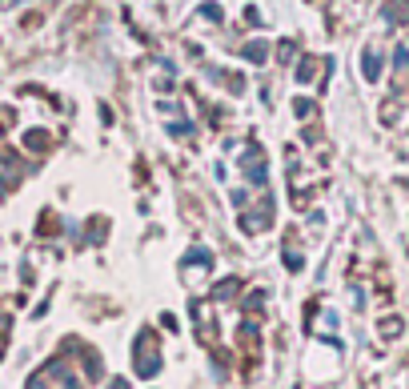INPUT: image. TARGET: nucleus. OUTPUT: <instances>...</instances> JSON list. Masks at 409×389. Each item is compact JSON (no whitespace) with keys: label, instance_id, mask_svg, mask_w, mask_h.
Instances as JSON below:
<instances>
[{"label":"nucleus","instance_id":"obj_1","mask_svg":"<svg viewBox=\"0 0 409 389\" xmlns=\"http://www.w3.org/2000/svg\"><path fill=\"white\" fill-rule=\"evenodd\" d=\"M136 373L141 377H153L157 373V333H153V329H145V333H141V337H136Z\"/></svg>","mask_w":409,"mask_h":389},{"label":"nucleus","instance_id":"obj_2","mask_svg":"<svg viewBox=\"0 0 409 389\" xmlns=\"http://www.w3.org/2000/svg\"><path fill=\"white\" fill-rule=\"evenodd\" d=\"M25 169L28 164L16 157V152H0V185L4 188H16V181L25 176Z\"/></svg>","mask_w":409,"mask_h":389},{"label":"nucleus","instance_id":"obj_3","mask_svg":"<svg viewBox=\"0 0 409 389\" xmlns=\"http://www.w3.org/2000/svg\"><path fill=\"white\" fill-rule=\"evenodd\" d=\"M25 145H28V149H37V152H45L52 145V137H49V133H40V128H32V133L25 137Z\"/></svg>","mask_w":409,"mask_h":389},{"label":"nucleus","instance_id":"obj_4","mask_svg":"<svg viewBox=\"0 0 409 389\" xmlns=\"http://www.w3.org/2000/svg\"><path fill=\"white\" fill-rule=\"evenodd\" d=\"M265 52H269V49H265V40H253V44H245V56H249V61H265Z\"/></svg>","mask_w":409,"mask_h":389},{"label":"nucleus","instance_id":"obj_5","mask_svg":"<svg viewBox=\"0 0 409 389\" xmlns=\"http://www.w3.org/2000/svg\"><path fill=\"white\" fill-rule=\"evenodd\" d=\"M4 333H8V313L0 309V337H4Z\"/></svg>","mask_w":409,"mask_h":389}]
</instances>
